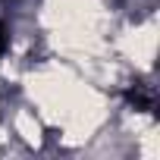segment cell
Here are the masks:
<instances>
[{"label":"cell","mask_w":160,"mask_h":160,"mask_svg":"<svg viewBox=\"0 0 160 160\" xmlns=\"http://www.w3.org/2000/svg\"><path fill=\"white\" fill-rule=\"evenodd\" d=\"M3 50H7V35H3V25H0V57H3Z\"/></svg>","instance_id":"cell-1"}]
</instances>
